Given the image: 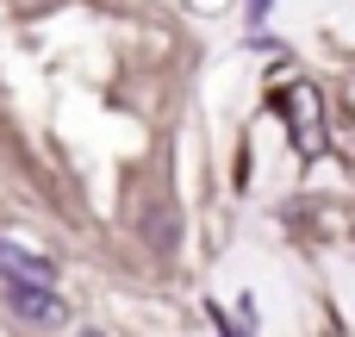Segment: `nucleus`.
I'll use <instances>...</instances> for the list:
<instances>
[{
    "mask_svg": "<svg viewBox=\"0 0 355 337\" xmlns=\"http://www.w3.org/2000/svg\"><path fill=\"white\" fill-rule=\"evenodd\" d=\"M144 231H150V244H156V250H175V219H168L162 206H156V213L144 219Z\"/></svg>",
    "mask_w": 355,
    "mask_h": 337,
    "instance_id": "obj_4",
    "label": "nucleus"
},
{
    "mask_svg": "<svg viewBox=\"0 0 355 337\" xmlns=\"http://www.w3.org/2000/svg\"><path fill=\"white\" fill-rule=\"evenodd\" d=\"M0 275H6V288H50L56 281V263L37 256V250H25V244H6L0 238Z\"/></svg>",
    "mask_w": 355,
    "mask_h": 337,
    "instance_id": "obj_2",
    "label": "nucleus"
},
{
    "mask_svg": "<svg viewBox=\"0 0 355 337\" xmlns=\"http://www.w3.org/2000/svg\"><path fill=\"white\" fill-rule=\"evenodd\" d=\"M6 300H12V313L31 319V325H69V300H62L56 288H6Z\"/></svg>",
    "mask_w": 355,
    "mask_h": 337,
    "instance_id": "obj_3",
    "label": "nucleus"
},
{
    "mask_svg": "<svg viewBox=\"0 0 355 337\" xmlns=\"http://www.w3.org/2000/svg\"><path fill=\"white\" fill-rule=\"evenodd\" d=\"M287 125H293V144H300V156H318L324 150V100H318V88H293L287 94Z\"/></svg>",
    "mask_w": 355,
    "mask_h": 337,
    "instance_id": "obj_1",
    "label": "nucleus"
},
{
    "mask_svg": "<svg viewBox=\"0 0 355 337\" xmlns=\"http://www.w3.org/2000/svg\"><path fill=\"white\" fill-rule=\"evenodd\" d=\"M81 337H100V331H81Z\"/></svg>",
    "mask_w": 355,
    "mask_h": 337,
    "instance_id": "obj_5",
    "label": "nucleus"
}]
</instances>
